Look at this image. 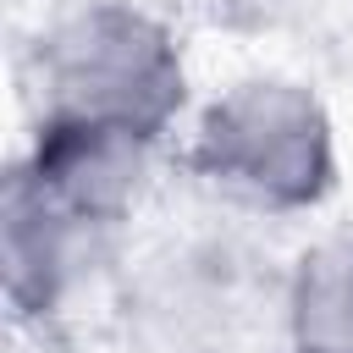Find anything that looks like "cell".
I'll list each match as a JSON object with an SVG mask.
<instances>
[{
    "mask_svg": "<svg viewBox=\"0 0 353 353\" xmlns=\"http://www.w3.org/2000/svg\"><path fill=\"white\" fill-rule=\"evenodd\" d=\"M188 171L259 215H309L336 193V116L292 72H243L188 116Z\"/></svg>",
    "mask_w": 353,
    "mask_h": 353,
    "instance_id": "cell-1",
    "label": "cell"
},
{
    "mask_svg": "<svg viewBox=\"0 0 353 353\" xmlns=\"http://www.w3.org/2000/svg\"><path fill=\"white\" fill-rule=\"evenodd\" d=\"M39 116L105 121L165 143L193 116L182 33L138 0H77L33 39Z\"/></svg>",
    "mask_w": 353,
    "mask_h": 353,
    "instance_id": "cell-2",
    "label": "cell"
},
{
    "mask_svg": "<svg viewBox=\"0 0 353 353\" xmlns=\"http://www.w3.org/2000/svg\"><path fill=\"white\" fill-rule=\"evenodd\" d=\"M160 149L143 132L105 127V121H72V116H33V138L17 154V165L77 221L99 232H121L143 215L154 176H160Z\"/></svg>",
    "mask_w": 353,
    "mask_h": 353,
    "instance_id": "cell-3",
    "label": "cell"
},
{
    "mask_svg": "<svg viewBox=\"0 0 353 353\" xmlns=\"http://www.w3.org/2000/svg\"><path fill=\"white\" fill-rule=\"evenodd\" d=\"M281 331L292 353H353V232H325L292 254Z\"/></svg>",
    "mask_w": 353,
    "mask_h": 353,
    "instance_id": "cell-5",
    "label": "cell"
},
{
    "mask_svg": "<svg viewBox=\"0 0 353 353\" xmlns=\"http://www.w3.org/2000/svg\"><path fill=\"white\" fill-rule=\"evenodd\" d=\"M110 243H116L110 232L61 210L11 160L6 193H0V276H6V303L22 320H39V325L61 320L88 292Z\"/></svg>",
    "mask_w": 353,
    "mask_h": 353,
    "instance_id": "cell-4",
    "label": "cell"
},
{
    "mask_svg": "<svg viewBox=\"0 0 353 353\" xmlns=\"http://www.w3.org/2000/svg\"><path fill=\"white\" fill-rule=\"evenodd\" d=\"M287 353H292V347H287Z\"/></svg>",
    "mask_w": 353,
    "mask_h": 353,
    "instance_id": "cell-6",
    "label": "cell"
}]
</instances>
